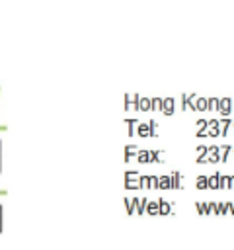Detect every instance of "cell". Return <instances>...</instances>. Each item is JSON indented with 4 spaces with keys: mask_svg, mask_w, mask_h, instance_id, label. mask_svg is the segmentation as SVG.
Masks as SVG:
<instances>
[{
    "mask_svg": "<svg viewBox=\"0 0 234 250\" xmlns=\"http://www.w3.org/2000/svg\"><path fill=\"white\" fill-rule=\"evenodd\" d=\"M218 111L222 117H228L230 111H232V100L230 98H220L218 100Z\"/></svg>",
    "mask_w": 234,
    "mask_h": 250,
    "instance_id": "1",
    "label": "cell"
},
{
    "mask_svg": "<svg viewBox=\"0 0 234 250\" xmlns=\"http://www.w3.org/2000/svg\"><path fill=\"white\" fill-rule=\"evenodd\" d=\"M176 111V100L174 98H164L162 102V113L164 115H174Z\"/></svg>",
    "mask_w": 234,
    "mask_h": 250,
    "instance_id": "2",
    "label": "cell"
},
{
    "mask_svg": "<svg viewBox=\"0 0 234 250\" xmlns=\"http://www.w3.org/2000/svg\"><path fill=\"white\" fill-rule=\"evenodd\" d=\"M138 100H140V94H125V109H136Z\"/></svg>",
    "mask_w": 234,
    "mask_h": 250,
    "instance_id": "3",
    "label": "cell"
},
{
    "mask_svg": "<svg viewBox=\"0 0 234 250\" xmlns=\"http://www.w3.org/2000/svg\"><path fill=\"white\" fill-rule=\"evenodd\" d=\"M207 162H213V164L220 162V148H218V146L207 148Z\"/></svg>",
    "mask_w": 234,
    "mask_h": 250,
    "instance_id": "4",
    "label": "cell"
},
{
    "mask_svg": "<svg viewBox=\"0 0 234 250\" xmlns=\"http://www.w3.org/2000/svg\"><path fill=\"white\" fill-rule=\"evenodd\" d=\"M207 127H209V131H207V135H209V137H218V135H220L218 119H209V121H207Z\"/></svg>",
    "mask_w": 234,
    "mask_h": 250,
    "instance_id": "5",
    "label": "cell"
},
{
    "mask_svg": "<svg viewBox=\"0 0 234 250\" xmlns=\"http://www.w3.org/2000/svg\"><path fill=\"white\" fill-rule=\"evenodd\" d=\"M170 188H174V189H179L181 188V172L174 170L170 174Z\"/></svg>",
    "mask_w": 234,
    "mask_h": 250,
    "instance_id": "6",
    "label": "cell"
},
{
    "mask_svg": "<svg viewBox=\"0 0 234 250\" xmlns=\"http://www.w3.org/2000/svg\"><path fill=\"white\" fill-rule=\"evenodd\" d=\"M193 105H195V111H207L209 109V100L203 98V96H197Z\"/></svg>",
    "mask_w": 234,
    "mask_h": 250,
    "instance_id": "7",
    "label": "cell"
},
{
    "mask_svg": "<svg viewBox=\"0 0 234 250\" xmlns=\"http://www.w3.org/2000/svg\"><path fill=\"white\" fill-rule=\"evenodd\" d=\"M136 133L140 135V137H150L152 135V131H150V123L146 121H138V125H136Z\"/></svg>",
    "mask_w": 234,
    "mask_h": 250,
    "instance_id": "8",
    "label": "cell"
},
{
    "mask_svg": "<svg viewBox=\"0 0 234 250\" xmlns=\"http://www.w3.org/2000/svg\"><path fill=\"white\" fill-rule=\"evenodd\" d=\"M152 109V105H150V98H142L140 96V100L136 102V111H150Z\"/></svg>",
    "mask_w": 234,
    "mask_h": 250,
    "instance_id": "9",
    "label": "cell"
},
{
    "mask_svg": "<svg viewBox=\"0 0 234 250\" xmlns=\"http://www.w3.org/2000/svg\"><path fill=\"white\" fill-rule=\"evenodd\" d=\"M136 201H138V197H125V209H127V213L129 215H133V213H136Z\"/></svg>",
    "mask_w": 234,
    "mask_h": 250,
    "instance_id": "10",
    "label": "cell"
},
{
    "mask_svg": "<svg viewBox=\"0 0 234 250\" xmlns=\"http://www.w3.org/2000/svg\"><path fill=\"white\" fill-rule=\"evenodd\" d=\"M218 182H220V172H214L213 176L207 178V186H209L211 189H218Z\"/></svg>",
    "mask_w": 234,
    "mask_h": 250,
    "instance_id": "11",
    "label": "cell"
},
{
    "mask_svg": "<svg viewBox=\"0 0 234 250\" xmlns=\"http://www.w3.org/2000/svg\"><path fill=\"white\" fill-rule=\"evenodd\" d=\"M158 207H160V215H170L172 213V203L166 199H158Z\"/></svg>",
    "mask_w": 234,
    "mask_h": 250,
    "instance_id": "12",
    "label": "cell"
},
{
    "mask_svg": "<svg viewBox=\"0 0 234 250\" xmlns=\"http://www.w3.org/2000/svg\"><path fill=\"white\" fill-rule=\"evenodd\" d=\"M205 215H216V201H203Z\"/></svg>",
    "mask_w": 234,
    "mask_h": 250,
    "instance_id": "13",
    "label": "cell"
},
{
    "mask_svg": "<svg viewBox=\"0 0 234 250\" xmlns=\"http://www.w3.org/2000/svg\"><path fill=\"white\" fill-rule=\"evenodd\" d=\"M232 125V121H230V117H222L220 121H218V129H220V135H226L228 133V127Z\"/></svg>",
    "mask_w": 234,
    "mask_h": 250,
    "instance_id": "14",
    "label": "cell"
},
{
    "mask_svg": "<svg viewBox=\"0 0 234 250\" xmlns=\"http://www.w3.org/2000/svg\"><path fill=\"white\" fill-rule=\"evenodd\" d=\"M216 213H230V201H216Z\"/></svg>",
    "mask_w": 234,
    "mask_h": 250,
    "instance_id": "15",
    "label": "cell"
},
{
    "mask_svg": "<svg viewBox=\"0 0 234 250\" xmlns=\"http://www.w3.org/2000/svg\"><path fill=\"white\" fill-rule=\"evenodd\" d=\"M146 213H150V215H158V213H160L158 199H156V201H148V203H146Z\"/></svg>",
    "mask_w": 234,
    "mask_h": 250,
    "instance_id": "16",
    "label": "cell"
},
{
    "mask_svg": "<svg viewBox=\"0 0 234 250\" xmlns=\"http://www.w3.org/2000/svg\"><path fill=\"white\" fill-rule=\"evenodd\" d=\"M162 102H164V98H158V96L150 98V105H152V109H154V111H162Z\"/></svg>",
    "mask_w": 234,
    "mask_h": 250,
    "instance_id": "17",
    "label": "cell"
},
{
    "mask_svg": "<svg viewBox=\"0 0 234 250\" xmlns=\"http://www.w3.org/2000/svg\"><path fill=\"white\" fill-rule=\"evenodd\" d=\"M136 160L138 162H150V150H136Z\"/></svg>",
    "mask_w": 234,
    "mask_h": 250,
    "instance_id": "18",
    "label": "cell"
},
{
    "mask_svg": "<svg viewBox=\"0 0 234 250\" xmlns=\"http://www.w3.org/2000/svg\"><path fill=\"white\" fill-rule=\"evenodd\" d=\"M218 189H230V176H224V174H220Z\"/></svg>",
    "mask_w": 234,
    "mask_h": 250,
    "instance_id": "19",
    "label": "cell"
},
{
    "mask_svg": "<svg viewBox=\"0 0 234 250\" xmlns=\"http://www.w3.org/2000/svg\"><path fill=\"white\" fill-rule=\"evenodd\" d=\"M146 203H148L146 197H138V201H136V213H138V215H142V213L146 211Z\"/></svg>",
    "mask_w": 234,
    "mask_h": 250,
    "instance_id": "20",
    "label": "cell"
},
{
    "mask_svg": "<svg viewBox=\"0 0 234 250\" xmlns=\"http://www.w3.org/2000/svg\"><path fill=\"white\" fill-rule=\"evenodd\" d=\"M158 188L160 189H170V176H160L158 178Z\"/></svg>",
    "mask_w": 234,
    "mask_h": 250,
    "instance_id": "21",
    "label": "cell"
},
{
    "mask_svg": "<svg viewBox=\"0 0 234 250\" xmlns=\"http://www.w3.org/2000/svg\"><path fill=\"white\" fill-rule=\"evenodd\" d=\"M230 152H232V146H230V145H224V146L220 148V160H222V162H226V158H228V154H230Z\"/></svg>",
    "mask_w": 234,
    "mask_h": 250,
    "instance_id": "22",
    "label": "cell"
},
{
    "mask_svg": "<svg viewBox=\"0 0 234 250\" xmlns=\"http://www.w3.org/2000/svg\"><path fill=\"white\" fill-rule=\"evenodd\" d=\"M195 186H197V189H207L209 188L207 186V176H199L197 182H195Z\"/></svg>",
    "mask_w": 234,
    "mask_h": 250,
    "instance_id": "23",
    "label": "cell"
},
{
    "mask_svg": "<svg viewBox=\"0 0 234 250\" xmlns=\"http://www.w3.org/2000/svg\"><path fill=\"white\" fill-rule=\"evenodd\" d=\"M207 111H218V98H209V109Z\"/></svg>",
    "mask_w": 234,
    "mask_h": 250,
    "instance_id": "24",
    "label": "cell"
},
{
    "mask_svg": "<svg viewBox=\"0 0 234 250\" xmlns=\"http://www.w3.org/2000/svg\"><path fill=\"white\" fill-rule=\"evenodd\" d=\"M127 125H129V137H133L135 135V127L138 125V121L136 119H127Z\"/></svg>",
    "mask_w": 234,
    "mask_h": 250,
    "instance_id": "25",
    "label": "cell"
},
{
    "mask_svg": "<svg viewBox=\"0 0 234 250\" xmlns=\"http://www.w3.org/2000/svg\"><path fill=\"white\" fill-rule=\"evenodd\" d=\"M138 186L140 188H150V176H138Z\"/></svg>",
    "mask_w": 234,
    "mask_h": 250,
    "instance_id": "26",
    "label": "cell"
},
{
    "mask_svg": "<svg viewBox=\"0 0 234 250\" xmlns=\"http://www.w3.org/2000/svg\"><path fill=\"white\" fill-rule=\"evenodd\" d=\"M125 188L136 189V188H140V186H138V180H125Z\"/></svg>",
    "mask_w": 234,
    "mask_h": 250,
    "instance_id": "27",
    "label": "cell"
},
{
    "mask_svg": "<svg viewBox=\"0 0 234 250\" xmlns=\"http://www.w3.org/2000/svg\"><path fill=\"white\" fill-rule=\"evenodd\" d=\"M125 180H138V172H136V170H129V172H125Z\"/></svg>",
    "mask_w": 234,
    "mask_h": 250,
    "instance_id": "28",
    "label": "cell"
},
{
    "mask_svg": "<svg viewBox=\"0 0 234 250\" xmlns=\"http://www.w3.org/2000/svg\"><path fill=\"white\" fill-rule=\"evenodd\" d=\"M148 123H150V131H152V137H156V135H158V123H156L154 119H150Z\"/></svg>",
    "mask_w": 234,
    "mask_h": 250,
    "instance_id": "29",
    "label": "cell"
},
{
    "mask_svg": "<svg viewBox=\"0 0 234 250\" xmlns=\"http://www.w3.org/2000/svg\"><path fill=\"white\" fill-rule=\"evenodd\" d=\"M150 160H154V162H160V160H162L160 152H158V150H150Z\"/></svg>",
    "mask_w": 234,
    "mask_h": 250,
    "instance_id": "30",
    "label": "cell"
},
{
    "mask_svg": "<svg viewBox=\"0 0 234 250\" xmlns=\"http://www.w3.org/2000/svg\"><path fill=\"white\" fill-rule=\"evenodd\" d=\"M150 188L158 189V176H150Z\"/></svg>",
    "mask_w": 234,
    "mask_h": 250,
    "instance_id": "31",
    "label": "cell"
},
{
    "mask_svg": "<svg viewBox=\"0 0 234 250\" xmlns=\"http://www.w3.org/2000/svg\"><path fill=\"white\" fill-rule=\"evenodd\" d=\"M125 152H136V145H127L125 146Z\"/></svg>",
    "mask_w": 234,
    "mask_h": 250,
    "instance_id": "32",
    "label": "cell"
},
{
    "mask_svg": "<svg viewBox=\"0 0 234 250\" xmlns=\"http://www.w3.org/2000/svg\"><path fill=\"white\" fill-rule=\"evenodd\" d=\"M203 162H207V152H205V154H201V156L197 158V164H203Z\"/></svg>",
    "mask_w": 234,
    "mask_h": 250,
    "instance_id": "33",
    "label": "cell"
},
{
    "mask_svg": "<svg viewBox=\"0 0 234 250\" xmlns=\"http://www.w3.org/2000/svg\"><path fill=\"white\" fill-rule=\"evenodd\" d=\"M197 152H199V156H201V154H205V152H207V146H203V145H201V146H197Z\"/></svg>",
    "mask_w": 234,
    "mask_h": 250,
    "instance_id": "34",
    "label": "cell"
},
{
    "mask_svg": "<svg viewBox=\"0 0 234 250\" xmlns=\"http://www.w3.org/2000/svg\"><path fill=\"white\" fill-rule=\"evenodd\" d=\"M197 211H199L201 215H205V211H203V201H197Z\"/></svg>",
    "mask_w": 234,
    "mask_h": 250,
    "instance_id": "35",
    "label": "cell"
},
{
    "mask_svg": "<svg viewBox=\"0 0 234 250\" xmlns=\"http://www.w3.org/2000/svg\"><path fill=\"white\" fill-rule=\"evenodd\" d=\"M197 125H199V129H203V127H207V121H205V119H199Z\"/></svg>",
    "mask_w": 234,
    "mask_h": 250,
    "instance_id": "36",
    "label": "cell"
},
{
    "mask_svg": "<svg viewBox=\"0 0 234 250\" xmlns=\"http://www.w3.org/2000/svg\"><path fill=\"white\" fill-rule=\"evenodd\" d=\"M230 188H234V176H230Z\"/></svg>",
    "mask_w": 234,
    "mask_h": 250,
    "instance_id": "37",
    "label": "cell"
},
{
    "mask_svg": "<svg viewBox=\"0 0 234 250\" xmlns=\"http://www.w3.org/2000/svg\"><path fill=\"white\" fill-rule=\"evenodd\" d=\"M230 213H234V201H230Z\"/></svg>",
    "mask_w": 234,
    "mask_h": 250,
    "instance_id": "38",
    "label": "cell"
},
{
    "mask_svg": "<svg viewBox=\"0 0 234 250\" xmlns=\"http://www.w3.org/2000/svg\"><path fill=\"white\" fill-rule=\"evenodd\" d=\"M232 127H234V121H232Z\"/></svg>",
    "mask_w": 234,
    "mask_h": 250,
    "instance_id": "39",
    "label": "cell"
},
{
    "mask_svg": "<svg viewBox=\"0 0 234 250\" xmlns=\"http://www.w3.org/2000/svg\"><path fill=\"white\" fill-rule=\"evenodd\" d=\"M232 152H234V148H232Z\"/></svg>",
    "mask_w": 234,
    "mask_h": 250,
    "instance_id": "40",
    "label": "cell"
}]
</instances>
